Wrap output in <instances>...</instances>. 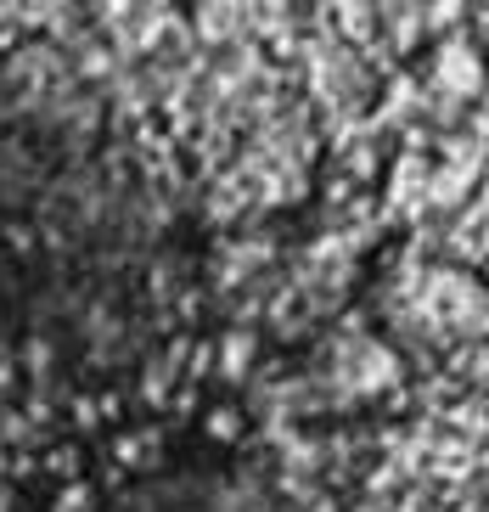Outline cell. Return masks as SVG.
I'll return each instance as SVG.
<instances>
[{
    "label": "cell",
    "instance_id": "1",
    "mask_svg": "<svg viewBox=\"0 0 489 512\" xmlns=\"http://www.w3.org/2000/svg\"><path fill=\"white\" fill-rule=\"evenodd\" d=\"M208 344H214V383H225L242 400V389L253 383V372L270 355L265 332L259 327H220V332H208Z\"/></svg>",
    "mask_w": 489,
    "mask_h": 512
},
{
    "label": "cell",
    "instance_id": "2",
    "mask_svg": "<svg viewBox=\"0 0 489 512\" xmlns=\"http://www.w3.org/2000/svg\"><path fill=\"white\" fill-rule=\"evenodd\" d=\"M186 29H192V46L203 57H220V51L242 46L248 40V23H242L237 0H203V6H186Z\"/></svg>",
    "mask_w": 489,
    "mask_h": 512
},
{
    "label": "cell",
    "instance_id": "3",
    "mask_svg": "<svg viewBox=\"0 0 489 512\" xmlns=\"http://www.w3.org/2000/svg\"><path fill=\"white\" fill-rule=\"evenodd\" d=\"M163 422H130V428H113V439H107V456H113V473H152L158 479L163 473Z\"/></svg>",
    "mask_w": 489,
    "mask_h": 512
},
{
    "label": "cell",
    "instance_id": "4",
    "mask_svg": "<svg viewBox=\"0 0 489 512\" xmlns=\"http://www.w3.org/2000/svg\"><path fill=\"white\" fill-rule=\"evenodd\" d=\"M326 40L343 51H371L383 40V6H371V0H338V6H326Z\"/></svg>",
    "mask_w": 489,
    "mask_h": 512
},
{
    "label": "cell",
    "instance_id": "5",
    "mask_svg": "<svg viewBox=\"0 0 489 512\" xmlns=\"http://www.w3.org/2000/svg\"><path fill=\"white\" fill-rule=\"evenodd\" d=\"M34 462H40V479H51V484L90 479V445H85V439H74V434L45 439L40 451H34Z\"/></svg>",
    "mask_w": 489,
    "mask_h": 512
},
{
    "label": "cell",
    "instance_id": "6",
    "mask_svg": "<svg viewBox=\"0 0 489 512\" xmlns=\"http://www.w3.org/2000/svg\"><path fill=\"white\" fill-rule=\"evenodd\" d=\"M197 422H203V434L214 439L220 451H242V445H248V434H253V417L242 411V400H237V394H225V400H214V406H208Z\"/></svg>",
    "mask_w": 489,
    "mask_h": 512
},
{
    "label": "cell",
    "instance_id": "7",
    "mask_svg": "<svg viewBox=\"0 0 489 512\" xmlns=\"http://www.w3.org/2000/svg\"><path fill=\"white\" fill-rule=\"evenodd\" d=\"M102 490L96 479H79V484H57V496H51V512H102Z\"/></svg>",
    "mask_w": 489,
    "mask_h": 512
},
{
    "label": "cell",
    "instance_id": "8",
    "mask_svg": "<svg viewBox=\"0 0 489 512\" xmlns=\"http://www.w3.org/2000/svg\"><path fill=\"white\" fill-rule=\"evenodd\" d=\"M0 248L6 254H23V259L40 248V231H34L29 214H0Z\"/></svg>",
    "mask_w": 489,
    "mask_h": 512
},
{
    "label": "cell",
    "instance_id": "9",
    "mask_svg": "<svg viewBox=\"0 0 489 512\" xmlns=\"http://www.w3.org/2000/svg\"><path fill=\"white\" fill-rule=\"evenodd\" d=\"M0 512H23V490L0 479Z\"/></svg>",
    "mask_w": 489,
    "mask_h": 512
}]
</instances>
